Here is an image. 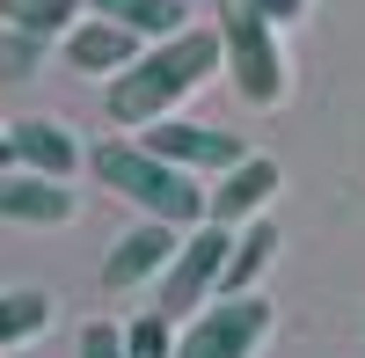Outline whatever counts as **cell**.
<instances>
[{"label": "cell", "mask_w": 365, "mask_h": 358, "mask_svg": "<svg viewBox=\"0 0 365 358\" xmlns=\"http://www.w3.org/2000/svg\"><path fill=\"white\" fill-rule=\"evenodd\" d=\"M212 73H227V37L220 29H182L168 44H146L139 66L103 88V110H110V125L146 132V125H161V117H175Z\"/></svg>", "instance_id": "6da1fadb"}, {"label": "cell", "mask_w": 365, "mask_h": 358, "mask_svg": "<svg viewBox=\"0 0 365 358\" xmlns=\"http://www.w3.org/2000/svg\"><path fill=\"white\" fill-rule=\"evenodd\" d=\"M88 175H96L103 190H117L125 205H139V220H161L175 234L205 227V213H212V190H197V175L161 161L146 139H103L96 154H88Z\"/></svg>", "instance_id": "7a4b0ae2"}, {"label": "cell", "mask_w": 365, "mask_h": 358, "mask_svg": "<svg viewBox=\"0 0 365 358\" xmlns=\"http://www.w3.org/2000/svg\"><path fill=\"white\" fill-rule=\"evenodd\" d=\"M220 37H227V73L241 88V103L278 110L292 96V66H285L278 22H270L256 0H220Z\"/></svg>", "instance_id": "3957f363"}, {"label": "cell", "mask_w": 365, "mask_h": 358, "mask_svg": "<svg viewBox=\"0 0 365 358\" xmlns=\"http://www.w3.org/2000/svg\"><path fill=\"white\" fill-rule=\"evenodd\" d=\"M227 263H234V227H190L182 234V249H175V263H168V278H161V314L168 322H190V314H205L212 300H220V285H227Z\"/></svg>", "instance_id": "277c9868"}, {"label": "cell", "mask_w": 365, "mask_h": 358, "mask_svg": "<svg viewBox=\"0 0 365 358\" xmlns=\"http://www.w3.org/2000/svg\"><path fill=\"white\" fill-rule=\"evenodd\" d=\"M270 300H212L205 314H190L182 322V344H175V358H256V344L270 337Z\"/></svg>", "instance_id": "5b68a950"}, {"label": "cell", "mask_w": 365, "mask_h": 358, "mask_svg": "<svg viewBox=\"0 0 365 358\" xmlns=\"http://www.w3.org/2000/svg\"><path fill=\"white\" fill-rule=\"evenodd\" d=\"M146 146H154L161 161L190 168V175H227L249 161V146H241V132H220V125H197V117H161V125L139 132Z\"/></svg>", "instance_id": "8992f818"}, {"label": "cell", "mask_w": 365, "mask_h": 358, "mask_svg": "<svg viewBox=\"0 0 365 358\" xmlns=\"http://www.w3.org/2000/svg\"><path fill=\"white\" fill-rule=\"evenodd\" d=\"M175 249H182V234H175V227L139 220L125 242L103 256V292H132V285H146V278L161 285V278H168V263H175Z\"/></svg>", "instance_id": "52a82bcc"}, {"label": "cell", "mask_w": 365, "mask_h": 358, "mask_svg": "<svg viewBox=\"0 0 365 358\" xmlns=\"http://www.w3.org/2000/svg\"><path fill=\"white\" fill-rule=\"evenodd\" d=\"M139 51H146V37H132V29L110 22V15H88V22L66 29V66H73V73H96V81H103V73H110V81L132 73Z\"/></svg>", "instance_id": "ba28073f"}, {"label": "cell", "mask_w": 365, "mask_h": 358, "mask_svg": "<svg viewBox=\"0 0 365 358\" xmlns=\"http://www.w3.org/2000/svg\"><path fill=\"white\" fill-rule=\"evenodd\" d=\"M8 168H29V175L66 183V175L81 168V146H73V132L58 125V117H15V125H8Z\"/></svg>", "instance_id": "9c48e42d"}, {"label": "cell", "mask_w": 365, "mask_h": 358, "mask_svg": "<svg viewBox=\"0 0 365 358\" xmlns=\"http://www.w3.org/2000/svg\"><path fill=\"white\" fill-rule=\"evenodd\" d=\"M81 213V198L51 175H29V168H0V220L15 227H66Z\"/></svg>", "instance_id": "30bf717a"}, {"label": "cell", "mask_w": 365, "mask_h": 358, "mask_svg": "<svg viewBox=\"0 0 365 358\" xmlns=\"http://www.w3.org/2000/svg\"><path fill=\"white\" fill-rule=\"evenodd\" d=\"M270 198H278V161H263V154H249V161H241V168H227L220 175V190H212V227H249V220H263V205Z\"/></svg>", "instance_id": "8fae6325"}, {"label": "cell", "mask_w": 365, "mask_h": 358, "mask_svg": "<svg viewBox=\"0 0 365 358\" xmlns=\"http://www.w3.org/2000/svg\"><path fill=\"white\" fill-rule=\"evenodd\" d=\"M81 8H88V0H0V29H8V37L51 44V37H66L73 22H88Z\"/></svg>", "instance_id": "7c38bea8"}, {"label": "cell", "mask_w": 365, "mask_h": 358, "mask_svg": "<svg viewBox=\"0 0 365 358\" xmlns=\"http://www.w3.org/2000/svg\"><path fill=\"white\" fill-rule=\"evenodd\" d=\"M96 15H110V22H125L132 37H146V44H168V37H182V0H88Z\"/></svg>", "instance_id": "4fadbf2b"}, {"label": "cell", "mask_w": 365, "mask_h": 358, "mask_svg": "<svg viewBox=\"0 0 365 358\" xmlns=\"http://www.w3.org/2000/svg\"><path fill=\"white\" fill-rule=\"evenodd\" d=\"M51 314H58V300L44 285H15V292H0V351H15V344H29V337H44L51 329Z\"/></svg>", "instance_id": "5bb4252c"}, {"label": "cell", "mask_w": 365, "mask_h": 358, "mask_svg": "<svg viewBox=\"0 0 365 358\" xmlns=\"http://www.w3.org/2000/svg\"><path fill=\"white\" fill-rule=\"evenodd\" d=\"M278 256V227L270 220H249L234 234V263H227V285H220V300H249V278L263 271V263Z\"/></svg>", "instance_id": "9a60e30c"}, {"label": "cell", "mask_w": 365, "mask_h": 358, "mask_svg": "<svg viewBox=\"0 0 365 358\" xmlns=\"http://www.w3.org/2000/svg\"><path fill=\"white\" fill-rule=\"evenodd\" d=\"M125 344H132V358H175V344H182V329L161 314V307H146L139 322H125Z\"/></svg>", "instance_id": "2e32d148"}, {"label": "cell", "mask_w": 365, "mask_h": 358, "mask_svg": "<svg viewBox=\"0 0 365 358\" xmlns=\"http://www.w3.org/2000/svg\"><path fill=\"white\" fill-rule=\"evenodd\" d=\"M81 358H132V344H125L117 322H88L81 329Z\"/></svg>", "instance_id": "e0dca14e"}, {"label": "cell", "mask_w": 365, "mask_h": 358, "mask_svg": "<svg viewBox=\"0 0 365 358\" xmlns=\"http://www.w3.org/2000/svg\"><path fill=\"white\" fill-rule=\"evenodd\" d=\"M37 58H44V44H37V37H8V44H0V66H8V81H22Z\"/></svg>", "instance_id": "ac0fdd59"}, {"label": "cell", "mask_w": 365, "mask_h": 358, "mask_svg": "<svg viewBox=\"0 0 365 358\" xmlns=\"http://www.w3.org/2000/svg\"><path fill=\"white\" fill-rule=\"evenodd\" d=\"M256 8H263L270 22H278V29H285V22H299V15H307V0H256Z\"/></svg>", "instance_id": "d6986e66"}, {"label": "cell", "mask_w": 365, "mask_h": 358, "mask_svg": "<svg viewBox=\"0 0 365 358\" xmlns=\"http://www.w3.org/2000/svg\"><path fill=\"white\" fill-rule=\"evenodd\" d=\"M0 161H8V125H0Z\"/></svg>", "instance_id": "ffe728a7"}]
</instances>
